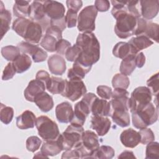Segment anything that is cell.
I'll use <instances>...</instances> for the list:
<instances>
[{
  "instance_id": "1",
  "label": "cell",
  "mask_w": 159,
  "mask_h": 159,
  "mask_svg": "<svg viewBox=\"0 0 159 159\" xmlns=\"http://www.w3.org/2000/svg\"><path fill=\"white\" fill-rule=\"evenodd\" d=\"M127 1H111L113 6L111 14L116 19L114 31L117 36L120 39H127L134 35L137 27V18L127 12L126 7Z\"/></svg>"
},
{
  "instance_id": "2",
  "label": "cell",
  "mask_w": 159,
  "mask_h": 159,
  "mask_svg": "<svg viewBox=\"0 0 159 159\" xmlns=\"http://www.w3.org/2000/svg\"><path fill=\"white\" fill-rule=\"evenodd\" d=\"M76 44L80 48L81 53L75 61L91 68L100 58V45L94 34H80L76 38Z\"/></svg>"
},
{
  "instance_id": "3",
  "label": "cell",
  "mask_w": 159,
  "mask_h": 159,
  "mask_svg": "<svg viewBox=\"0 0 159 159\" xmlns=\"http://www.w3.org/2000/svg\"><path fill=\"white\" fill-rule=\"evenodd\" d=\"M158 117V107L151 102L132 112L133 125L137 129H143L157 122Z\"/></svg>"
},
{
  "instance_id": "4",
  "label": "cell",
  "mask_w": 159,
  "mask_h": 159,
  "mask_svg": "<svg viewBox=\"0 0 159 159\" xmlns=\"http://www.w3.org/2000/svg\"><path fill=\"white\" fill-rule=\"evenodd\" d=\"M84 132L83 126L71 124L66 130L60 134L57 139L62 150H69L75 148L81 142Z\"/></svg>"
},
{
  "instance_id": "5",
  "label": "cell",
  "mask_w": 159,
  "mask_h": 159,
  "mask_svg": "<svg viewBox=\"0 0 159 159\" xmlns=\"http://www.w3.org/2000/svg\"><path fill=\"white\" fill-rule=\"evenodd\" d=\"M99 148L98 136L91 130H86L83 133L81 142L75 149L79 153L80 158H94Z\"/></svg>"
},
{
  "instance_id": "6",
  "label": "cell",
  "mask_w": 159,
  "mask_h": 159,
  "mask_svg": "<svg viewBox=\"0 0 159 159\" xmlns=\"http://www.w3.org/2000/svg\"><path fill=\"white\" fill-rule=\"evenodd\" d=\"M35 125L39 135L44 141L55 140L60 134L57 124L46 116L38 117Z\"/></svg>"
},
{
  "instance_id": "7",
  "label": "cell",
  "mask_w": 159,
  "mask_h": 159,
  "mask_svg": "<svg viewBox=\"0 0 159 159\" xmlns=\"http://www.w3.org/2000/svg\"><path fill=\"white\" fill-rule=\"evenodd\" d=\"M98 10L94 5L83 8L78 17V29L80 32H92L95 29V20Z\"/></svg>"
},
{
  "instance_id": "8",
  "label": "cell",
  "mask_w": 159,
  "mask_h": 159,
  "mask_svg": "<svg viewBox=\"0 0 159 159\" xmlns=\"http://www.w3.org/2000/svg\"><path fill=\"white\" fill-rule=\"evenodd\" d=\"M150 89L145 86L136 88L131 94L129 101V109L131 113L152 101V96Z\"/></svg>"
},
{
  "instance_id": "9",
  "label": "cell",
  "mask_w": 159,
  "mask_h": 159,
  "mask_svg": "<svg viewBox=\"0 0 159 159\" xmlns=\"http://www.w3.org/2000/svg\"><path fill=\"white\" fill-rule=\"evenodd\" d=\"M86 87L82 80L74 78L66 80V85L61 96L71 101L79 99L86 93Z\"/></svg>"
},
{
  "instance_id": "10",
  "label": "cell",
  "mask_w": 159,
  "mask_h": 159,
  "mask_svg": "<svg viewBox=\"0 0 159 159\" xmlns=\"http://www.w3.org/2000/svg\"><path fill=\"white\" fill-rule=\"evenodd\" d=\"M17 47L23 53L30 55L35 63L42 62L47 58V53L37 45L22 41L18 43Z\"/></svg>"
},
{
  "instance_id": "11",
  "label": "cell",
  "mask_w": 159,
  "mask_h": 159,
  "mask_svg": "<svg viewBox=\"0 0 159 159\" xmlns=\"http://www.w3.org/2000/svg\"><path fill=\"white\" fill-rule=\"evenodd\" d=\"M43 29L41 25L35 21L30 20L24 29L22 37L25 42L37 45L42 40Z\"/></svg>"
},
{
  "instance_id": "12",
  "label": "cell",
  "mask_w": 159,
  "mask_h": 159,
  "mask_svg": "<svg viewBox=\"0 0 159 159\" xmlns=\"http://www.w3.org/2000/svg\"><path fill=\"white\" fill-rule=\"evenodd\" d=\"M45 12L50 20L60 19L65 17V8L62 3L55 1H43Z\"/></svg>"
},
{
  "instance_id": "13",
  "label": "cell",
  "mask_w": 159,
  "mask_h": 159,
  "mask_svg": "<svg viewBox=\"0 0 159 159\" xmlns=\"http://www.w3.org/2000/svg\"><path fill=\"white\" fill-rule=\"evenodd\" d=\"M73 111V117L70 123L83 126L86 117L91 112V107L86 102L81 99L75 104Z\"/></svg>"
},
{
  "instance_id": "14",
  "label": "cell",
  "mask_w": 159,
  "mask_h": 159,
  "mask_svg": "<svg viewBox=\"0 0 159 159\" xmlns=\"http://www.w3.org/2000/svg\"><path fill=\"white\" fill-rule=\"evenodd\" d=\"M158 0H142L140 1V14L142 18L150 20L157 16L158 13Z\"/></svg>"
},
{
  "instance_id": "15",
  "label": "cell",
  "mask_w": 159,
  "mask_h": 159,
  "mask_svg": "<svg viewBox=\"0 0 159 159\" xmlns=\"http://www.w3.org/2000/svg\"><path fill=\"white\" fill-rule=\"evenodd\" d=\"M73 113L72 106L68 102H63L56 106V117L60 123L70 122L73 117Z\"/></svg>"
},
{
  "instance_id": "16",
  "label": "cell",
  "mask_w": 159,
  "mask_h": 159,
  "mask_svg": "<svg viewBox=\"0 0 159 159\" xmlns=\"http://www.w3.org/2000/svg\"><path fill=\"white\" fill-rule=\"evenodd\" d=\"M111 122L109 118L103 116H93L91 120V128L94 130L99 136L105 135L109 130Z\"/></svg>"
},
{
  "instance_id": "17",
  "label": "cell",
  "mask_w": 159,
  "mask_h": 159,
  "mask_svg": "<svg viewBox=\"0 0 159 159\" xmlns=\"http://www.w3.org/2000/svg\"><path fill=\"white\" fill-rule=\"evenodd\" d=\"M45 85L42 81L37 79L31 80L24 90V97L27 101L34 102L35 98L45 91Z\"/></svg>"
},
{
  "instance_id": "18",
  "label": "cell",
  "mask_w": 159,
  "mask_h": 159,
  "mask_svg": "<svg viewBox=\"0 0 159 159\" xmlns=\"http://www.w3.org/2000/svg\"><path fill=\"white\" fill-rule=\"evenodd\" d=\"M48 66L51 73L55 75H62L66 68L65 59L58 54L52 55L48 58Z\"/></svg>"
},
{
  "instance_id": "19",
  "label": "cell",
  "mask_w": 159,
  "mask_h": 159,
  "mask_svg": "<svg viewBox=\"0 0 159 159\" xmlns=\"http://www.w3.org/2000/svg\"><path fill=\"white\" fill-rule=\"evenodd\" d=\"M120 140L124 146L127 148H134L140 143V135L139 132L130 128L122 131Z\"/></svg>"
},
{
  "instance_id": "20",
  "label": "cell",
  "mask_w": 159,
  "mask_h": 159,
  "mask_svg": "<svg viewBox=\"0 0 159 159\" xmlns=\"http://www.w3.org/2000/svg\"><path fill=\"white\" fill-rule=\"evenodd\" d=\"M91 112L93 116L107 117L110 116L111 114V104L106 99H99L96 97L93 101Z\"/></svg>"
},
{
  "instance_id": "21",
  "label": "cell",
  "mask_w": 159,
  "mask_h": 159,
  "mask_svg": "<svg viewBox=\"0 0 159 159\" xmlns=\"http://www.w3.org/2000/svg\"><path fill=\"white\" fill-rule=\"evenodd\" d=\"M37 118L30 111L26 110L16 117V125L20 129L34 128L36 124Z\"/></svg>"
},
{
  "instance_id": "22",
  "label": "cell",
  "mask_w": 159,
  "mask_h": 159,
  "mask_svg": "<svg viewBox=\"0 0 159 159\" xmlns=\"http://www.w3.org/2000/svg\"><path fill=\"white\" fill-rule=\"evenodd\" d=\"M112 53L116 57L124 60L130 56L135 55L138 53L128 42H119L113 47Z\"/></svg>"
},
{
  "instance_id": "23",
  "label": "cell",
  "mask_w": 159,
  "mask_h": 159,
  "mask_svg": "<svg viewBox=\"0 0 159 159\" xmlns=\"http://www.w3.org/2000/svg\"><path fill=\"white\" fill-rule=\"evenodd\" d=\"M110 116L113 122L121 127H125L130 124L129 111L125 109L111 110Z\"/></svg>"
},
{
  "instance_id": "24",
  "label": "cell",
  "mask_w": 159,
  "mask_h": 159,
  "mask_svg": "<svg viewBox=\"0 0 159 159\" xmlns=\"http://www.w3.org/2000/svg\"><path fill=\"white\" fill-rule=\"evenodd\" d=\"M34 102L38 107L44 112L50 111L53 107V100L52 97L45 91L39 94L35 98Z\"/></svg>"
},
{
  "instance_id": "25",
  "label": "cell",
  "mask_w": 159,
  "mask_h": 159,
  "mask_svg": "<svg viewBox=\"0 0 159 159\" xmlns=\"http://www.w3.org/2000/svg\"><path fill=\"white\" fill-rule=\"evenodd\" d=\"M91 67H87L81 63L75 61L73 65V67L68 70L67 77L70 79H80L83 80L85 75L91 70Z\"/></svg>"
},
{
  "instance_id": "26",
  "label": "cell",
  "mask_w": 159,
  "mask_h": 159,
  "mask_svg": "<svg viewBox=\"0 0 159 159\" xmlns=\"http://www.w3.org/2000/svg\"><path fill=\"white\" fill-rule=\"evenodd\" d=\"M11 14L9 11L5 9L3 2H0V19H1V39L10 29Z\"/></svg>"
},
{
  "instance_id": "27",
  "label": "cell",
  "mask_w": 159,
  "mask_h": 159,
  "mask_svg": "<svg viewBox=\"0 0 159 159\" xmlns=\"http://www.w3.org/2000/svg\"><path fill=\"white\" fill-rule=\"evenodd\" d=\"M12 63L16 68L17 73H22L28 70L32 65L30 57L25 53L20 54L13 61Z\"/></svg>"
},
{
  "instance_id": "28",
  "label": "cell",
  "mask_w": 159,
  "mask_h": 159,
  "mask_svg": "<svg viewBox=\"0 0 159 159\" xmlns=\"http://www.w3.org/2000/svg\"><path fill=\"white\" fill-rule=\"evenodd\" d=\"M66 85V80L60 78L52 76L48 84L46 85V89L52 94H60L63 92Z\"/></svg>"
},
{
  "instance_id": "29",
  "label": "cell",
  "mask_w": 159,
  "mask_h": 159,
  "mask_svg": "<svg viewBox=\"0 0 159 159\" xmlns=\"http://www.w3.org/2000/svg\"><path fill=\"white\" fill-rule=\"evenodd\" d=\"M128 43L139 53V51L150 47L153 42L145 35H139L132 38Z\"/></svg>"
},
{
  "instance_id": "30",
  "label": "cell",
  "mask_w": 159,
  "mask_h": 159,
  "mask_svg": "<svg viewBox=\"0 0 159 159\" xmlns=\"http://www.w3.org/2000/svg\"><path fill=\"white\" fill-rule=\"evenodd\" d=\"M62 151L57 140L45 141L41 147L40 152L47 158L49 156H55Z\"/></svg>"
},
{
  "instance_id": "31",
  "label": "cell",
  "mask_w": 159,
  "mask_h": 159,
  "mask_svg": "<svg viewBox=\"0 0 159 159\" xmlns=\"http://www.w3.org/2000/svg\"><path fill=\"white\" fill-rule=\"evenodd\" d=\"M30 1H16L13 6V13L18 18H27L30 12Z\"/></svg>"
},
{
  "instance_id": "32",
  "label": "cell",
  "mask_w": 159,
  "mask_h": 159,
  "mask_svg": "<svg viewBox=\"0 0 159 159\" xmlns=\"http://www.w3.org/2000/svg\"><path fill=\"white\" fill-rule=\"evenodd\" d=\"M135 57V55H132L122 60L120 65V71L121 74L128 76L130 75L134 71L137 67Z\"/></svg>"
},
{
  "instance_id": "33",
  "label": "cell",
  "mask_w": 159,
  "mask_h": 159,
  "mask_svg": "<svg viewBox=\"0 0 159 159\" xmlns=\"http://www.w3.org/2000/svg\"><path fill=\"white\" fill-rule=\"evenodd\" d=\"M58 40H60L55 36L45 33L40 42V45L47 51L54 52H56V45Z\"/></svg>"
},
{
  "instance_id": "34",
  "label": "cell",
  "mask_w": 159,
  "mask_h": 159,
  "mask_svg": "<svg viewBox=\"0 0 159 159\" xmlns=\"http://www.w3.org/2000/svg\"><path fill=\"white\" fill-rule=\"evenodd\" d=\"M2 56L7 61H13L17 57L20 55V50L18 47L12 45H7L2 47Z\"/></svg>"
},
{
  "instance_id": "35",
  "label": "cell",
  "mask_w": 159,
  "mask_h": 159,
  "mask_svg": "<svg viewBox=\"0 0 159 159\" xmlns=\"http://www.w3.org/2000/svg\"><path fill=\"white\" fill-rule=\"evenodd\" d=\"M130 84V80L127 76L121 73L115 75L112 80V85L114 88L127 89Z\"/></svg>"
},
{
  "instance_id": "36",
  "label": "cell",
  "mask_w": 159,
  "mask_h": 159,
  "mask_svg": "<svg viewBox=\"0 0 159 159\" xmlns=\"http://www.w3.org/2000/svg\"><path fill=\"white\" fill-rule=\"evenodd\" d=\"M158 24L152 22L148 20L145 31L143 35L146 36L150 39L155 40L156 42H158Z\"/></svg>"
},
{
  "instance_id": "37",
  "label": "cell",
  "mask_w": 159,
  "mask_h": 159,
  "mask_svg": "<svg viewBox=\"0 0 159 159\" xmlns=\"http://www.w3.org/2000/svg\"><path fill=\"white\" fill-rule=\"evenodd\" d=\"M115 155V151L112 147L108 145H102L99 147L96 152L94 158L111 159Z\"/></svg>"
},
{
  "instance_id": "38",
  "label": "cell",
  "mask_w": 159,
  "mask_h": 159,
  "mask_svg": "<svg viewBox=\"0 0 159 159\" xmlns=\"http://www.w3.org/2000/svg\"><path fill=\"white\" fill-rule=\"evenodd\" d=\"M14 117V109L12 107L6 106L3 104H1L0 119L2 123L6 125L11 122Z\"/></svg>"
},
{
  "instance_id": "39",
  "label": "cell",
  "mask_w": 159,
  "mask_h": 159,
  "mask_svg": "<svg viewBox=\"0 0 159 159\" xmlns=\"http://www.w3.org/2000/svg\"><path fill=\"white\" fill-rule=\"evenodd\" d=\"M146 159H158L159 145L157 142H151L147 143L145 152Z\"/></svg>"
},
{
  "instance_id": "40",
  "label": "cell",
  "mask_w": 159,
  "mask_h": 159,
  "mask_svg": "<svg viewBox=\"0 0 159 159\" xmlns=\"http://www.w3.org/2000/svg\"><path fill=\"white\" fill-rule=\"evenodd\" d=\"M126 7L127 12L136 18L141 17L140 1H127Z\"/></svg>"
},
{
  "instance_id": "41",
  "label": "cell",
  "mask_w": 159,
  "mask_h": 159,
  "mask_svg": "<svg viewBox=\"0 0 159 159\" xmlns=\"http://www.w3.org/2000/svg\"><path fill=\"white\" fill-rule=\"evenodd\" d=\"M158 73L152 75L147 81L148 88L150 89L152 94L158 96L159 90V78Z\"/></svg>"
},
{
  "instance_id": "42",
  "label": "cell",
  "mask_w": 159,
  "mask_h": 159,
  "mask_svg": "<svg viewBox=\"0 0 159 159\" xmlns=\"http://www.w3.org/2000/svg\"><path fill=\"white\" fill-rule=\"evenodd\" d=\"M140 135V143L146 145L155 140V135L153 131L148 128L141 129L139 132Z\"/></svg>"
},
{
  "instance_id": "43",
  "label": "cell",
  "mask_w": 159,
  "mask_h": 159,
  "mask_svg": "<svg viewBox=\"0 0 159 159\" xmlns=\"http://www.w3.org/2000/svg\"><path fill=\"white\" fill-rule=\"evenodd\" d=\"M42 140L37 136H30L26 140V148L28 151L35 152L40 147Z\"/></svg>"
},
{
  "instance_id": "44",
  "label": "cell",
  "mask_w": 159,
  "mask_h": 159,
  "mask_svg": "<svg viewBox=\"0 0 159 159\" xmlns=\"http://www.w3.org/2000/svg\"><path fill=\"white\" fill-rule=\"evenodd\" d=\"M81 53L80 48L75 43L71 46L65 53V58L69 61H75Z\"/></svg>"
},
{
  "instance_id": "45",
  "label": "cell",
  "mask_w": 159,
  "mask_h": 159,
  "mask_svg": "<svg viewBox=\"0 0 159 159\" xmlns=\"http://www.w3.org/2000/svg\"><path fill=\"white\" fill-rule=\"evenodd\" d=\"M97 94L101 97L102 99H111L112 91V89L107 86L106 85H100L97 87L96 90Z\"/></svg>"
},
{
  "instance_id": "46",
  "label": "cell",
  "mask_w": 159,
  "mask_h": 159,
  "mask_svg": "<svg viewBox=\"0 0 159 159\" xmlns=\"http://www.w3.org/2000/svg\"><path fill=\"white\" fill-rule=\"evenodd\" d=\"M66 27L68 28H72L76 26L78 20L77 12L73 11L68 10L65 16Z\"/></svg>"
},
{
  "instance_id": "47",
  "label": "cell",
  "mask_w": 159,
  "mask_h": 159,
  "mask_svg": "<svg viewBox=\"0 0 159 159\" xmlns=\"http://www.w3.org/2000/svg\"><path fill=\"white\" fill-rule=\"evenodd\" d=\"M16 73V70L12 62H10L6 66L3 70L2 80L4 81H7L10 79H12L15 75Z\"/></svg>"
},
{
  "instance_id": "48",
  "label": "cell",
  "mask_w": 159,
  "mask_h": 159,
  "mask_svg": "<svg viewBox=\"0 0 159 159\" xmlns=\"http://www.w3.org/2000/svg\"><path fill=\"white\" fill-rule=\"evenodd\" d=\"M70 42L65 39H60L58 41L56 45V52L60 55H65L66 50L71 47Z\"/></svg>"
},
{
  "instance_id": "49",
  "label": "cell",
  "mask_w": 159,
  "mask_h": 159,
  "mask_svg": "<svg viewBox=\"0 0 159 159\" xmlns=\"http://www.w3.org/2000/svg\"><path fill=\"white\" fill-rule=\"evenodd\" d=\"M147 23H148V20H146L141 17L139 18H137V27H136V30L135 31L134 35H135L136 36L143 35L145 31Z\"/></svg>"
},
{
  "instance_id": "50",
  "label": "cell",
  "mask_w": 159,
  "mask_h": 159,
  "mask_svg": "<svg viewBox=\"0 0 159 159\" xmlns=\"http://www.w3.org/2000/svg\"><path fill=\"white\" fill-rule=\"evenodd\" d=\"M66 4L68 10L78 12L83 6V2L81 0H68Z\"/></svg>"
},
{
  "instance_id": "51",
  "label": "cell",
  "mask_w": 159,
  "mask_h": 159,
  "mask_svg": "<svg viewBox=\"0 0 159 159\" xmlns=\"http://www.w3.org/2000/svg\"><path fill=\"white\" fill-rule=\"evenodd\" d=\"M94 6L98 11L106 12L110 7V2L107 0H96L94 2Z\"/></svg>"
},
{
  "instance_id": "52",
  "label": "cell",
  "mask_w": 159,
  "mask_h": 159,
  "mask_svg": "<svg viewBox=\"0 0 159 159\" xmlns=\"http://www.w3.org/2000/svg\"><path fill=\"white\" fill-rule=\"evenodd\" d=\"M50 76L48 74V73L46 71L44 70H40L39 71L35 76V79L39 80L41 81H42L46 87V85L48 84V83L49 82L50 80Z\"/></svg>"
},
{
  "instance_id": "53",
  "label": "cell",
  "mask_w": 159,
  "mask_h": 159,
  "mask_svg": "<svg viewBox=\"0 0 159 159\" xmlns=\"http://www.w3.org/2000/svg\"><path fill=\"white\" fill-rule=\"evenodd\" d=\"M61 158H80L79 153L75 149H71L69 150H66L61 155Z\"/></svg>"
},
{
  "instance_id": "54",
  "label": "cell",
  "mask_w": 159,
  "mask_h": 159,
  "mask_svg": "<svg viewBox=\"0 0 159 159\" xmlns=\"http://www.w3.org/2000/svg\"><path fill=\"white\" fill-rule=\"evenodd\" d=\"M50 25L52 26H55L58 27L61 31L65 29L66 27V21L65 17L60 19H57V20H50Z\"/></svg>"
},
{
  "instance_id": "55",
  "label": "cell",
  "mask_w": 159,
  "mask_h": 159,
  "mask_svg": "<svg viewBox=\"0 0 159 159\" xmlns=\"http://www.w3.org/2000/svg\"><path fill=\"white\" fill-rule=\"evenodd\" d=\"M136 66L138 68H142L145 63V57L142 52H139L135 57Z\"/></svg>"
},
{
  "instance_id": "56",
  "label": "cell",
  "mask_w": 159,
  "mask_h": 159,
  "mask_svg": "<svg viewBox=\"0 0 159 159\" xmlns=\"http://www.w3.org/2000/svg\"><path fill=\"white\" fill-rule=\"evenodd\" d=\"M118 158H135V157L133 152L125 150L118 156Z\"/></svg>"
},
{
  "instance_id": "57",
  "label": "cell",
  "mask_w": 159,
  "mask_h": 159,
  "mask_svg": "<svg viewBox=\"0 0 159 159\" xmlns=\"http://www.w3.org/2000/svg\"><path fill=\"white\" fill-rule=\"evenodd\" d=\"M36 157H42V158H47L45 155H44L41 152H39L37 153H35L34 156V158H36Z\"/></svg>"
}]
</instances>
